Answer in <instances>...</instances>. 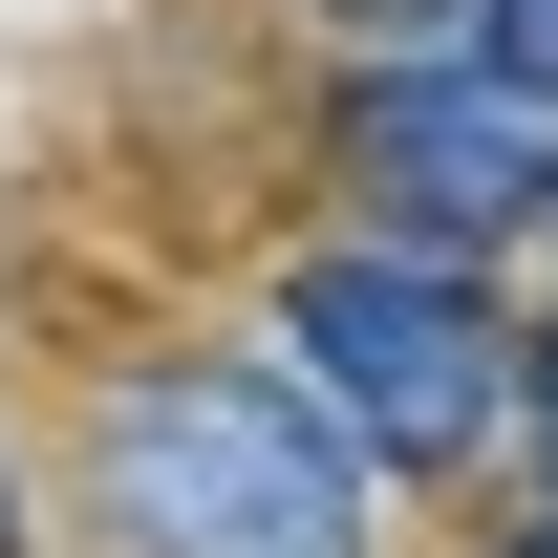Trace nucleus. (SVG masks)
I'll return each mask as SVG.
<instances>
[{
	"label": "nucleus",
	"instance_id": "obj_3",
	"mask_svg": "<svg viewBox=\"0 0 558 558\" xmlns=\"http://www.w3.org/2000/svg\"><path fill=\"white\" fill-rule=\"evenodd\" d=\"M344 172H365L387 236L494 258V236H537V215H558V108H537V86H494L473 44H387V65L344 86Z\"/></svg>",
	"mask_w": 558,
	"mask_h": 558
},
{
	"label": "nucleus",
	"instance_id": "obj_2",
	"mask_svg": "<svg viewBox=\"0 0 558 558\" xmlns=\"http://www.w3.org/2000/svg\"><path fill=\"white\" fill-rule=\"evenodd\" d=\"M279 365L365 429V473H473L494 429H515V323H494V279L451 236H323V258H279Z\"/></svg>",
	"mask_w": 558,
	"mask_h": 558
},
{
	"label": "nucleus",
	"instance_id": "obj_4",
	"mask_svg": "<svg viewBox=\"0 0 558 558\" xmlns=\"http://www.w3.org/2000/svg\"><path fill=\"white\" fill-rule=\"evenodd\" d=\"M451 44H473L494 86H537V108H558V0H473V22H451Z\"/></svg>",
	"mask_w": 558,
	"mask_h": 558
},
{
	"label": "nucleus",
	"instance_id": "obj_9",
	"mask_svg": "<svg viewBox=\"0 0 558 558\" xmlns=\"http://www.w3.org/2000/svg\"><path fill=\"white\" fill-rule=\"evenodd\" d=\"M537 236H558V215H537Z\"/></svg>",
	"mask_w": 558,
	"mask_h": 558
},
{
	"label": "nucleus",
	"instance_id": "obj_5",
	"mask_svg": "<svg viewBox=\"0 0 558 558\" xmlns=\"http://www.w3.org/2000/svg\"><path fill=\"white\" fill-rule=\"evenodd\" d=\"M515 473H537V515H558V323L515 344Z\"/></svg>",
	"mask_w": 558,
	"mask_h": 558
},
{
	"label": "nucleus",
	"instance_id": "obj_6",
	"mask_svg": "<svg viewBox=\"0 0 558 558\" xmlns=\"http://www.w3.org/2000/svg\"><path fill=\"white\" fill-rule=\"evenodd\" d=\"M323 22H365V44H451L473 0H323Z\"/></svg>",
	"mask_w": 558,
	"mask_h": 558
},
{
	"label": "nucleus",
	"instance_id": "obj_8",
	"mask_svg": "<svg viewBox=\"0 0 558 558\" xmlns=\"http://www.w3.org/2000/svg\"><path fill=\"white\" fill-rule=\"evenodd\" d=\"M515 558H558V515H537V537H515Z\"/></svg>",
	"mask_w": 558,
	"mask_h": 558
},
{
	"label": "nucleus",
	"instance_id": "obj_7",
	"mask_svg": "<svg viewBox=\"0 0 558 558\" xmlns=\"http://www.w3.org/2000/svg\"><path fill=\"white\" fill-rule=\"evenodd\" d=\"M0 558H22V473H0Z\"/></svg>",
	"mask_w": 558,
	"mask_h": 558
},
{
	"label": "nucleus",
	"instance_id": "obj_1",
	"mask_svg": "<svg viewBox=\"0 0 558 558\" xmlns=\"http://www.w3.org/2000/svg\"><path fill=\"white\" fill-rule=\"evenodd\" d=\"M65 494H86L108 558H387L365 429L279 344H150V365H108Z\"/></svg>",
	"mask_w": 558,
	"mask_h": 558
}]
</instances>
